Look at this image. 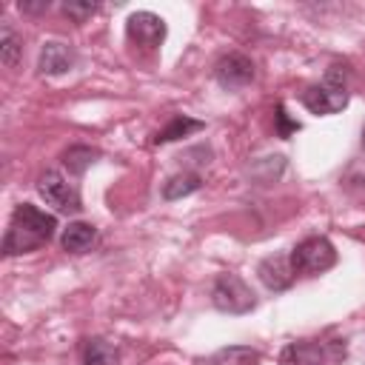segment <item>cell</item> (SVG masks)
<instances>
[{"label":"cell","mask_w":365,"mask_h":365,"mask_svg":"<svg viewBox=\"0 0 365 365\" xmlns=\"http://www.w3.org/2000/svg\"><path fill=\"white\" fill-rule=\"evenodd\" d=\"M345 68L342 66H331L325 80L317 83V86H308L305 94H302V106L311 111V114H336L348 106V86H345Z\"/></svg>","instance_id":"2"},{"label":"cell","mask_w":365,"mask_h":365,"mask_svg":"<svg viewBox=\"0 0 365 365\" xmlns=\"http://www.w3.org/2000/svg\"><path fill=\"white\" fill-rule=\"evenodd\" d=\"M257 274L268 291H285L294 282V265L285 254H271L257 265Z\"/></svg>","instance_id":"8"},{"label":"cell","mask_w":365,"mask_h":365,"mask_svg":"<svg viewBox=\"0 0 365 365\" xmlns=\"http://www.w3.org/2000/svg\"><path fill=\"white\" fill-rule=\"evenodd\" d=\"M97 157H100V154H97L94 148H88V145H71V148L63 154V165H66L71 174H83Z\"/></svg>","instance_id":"17"},{"label":"cell","mask_w":365,"mask_h":365,"mask_svg":"<svg viewBox=\"0 0 365 365\" xmlns=\"http://www.w3.org/2000/svg\"><path fill=\"white\" fill-rule=\"evenodd\" d=\"M57 231V217L40 211L31 202H20L11 211V222L9 231L3 237V254L14 257V254H29L34 248H40L43 242H48Z\"/></svg>","instance_id":"1"},{"label":"cell","mask_w":365,"mask_h":365,"mask_svg":"<svg viewBox=\"0 0 365 365\" xmlns=\"http://www.w3.org/2000/svg\"><path fill=\"white\" fill-rule=\"evenodd\" d=\"M205 128V123L202 120H194V117H185V114H177L163 131H157L154 134V143L160 145V143H174V140H180V137H188V134H194V131H202Z\"/></svg>","instance_id":"14"},{"label":"cell","mask_w":365,"mask_h":365,"mask_svg":"<svg viewBox=\"0 0 365 365\" xmlns=\"http://www.w3.org/2000/svg\"><path fill=\"white\" fill-rule=\"evenodd\" d=\"M77 63V54L68 43H60V40H46L43 48H40V60H37V68L43 74H66L71 71Z\"/></svg>","instance_id":"9"},{"label":"cell","mask_w":365,"mask_h":365,"mask_svg":"<svg viewBox=\"0 0 365 365\" xmlns=\"http://www.w3.org/2000/svg\"><path fill=\"white\" fill-rule=\"evenodd\" d=\"M60 242H63V248L68 251V254H86V251H91V245L97 242V228L91 225V222H68L66 228H63V237H60Z\"/></svg>","instance_id":"11"},{"label":"cell","mask_w":365,"mask_h":365,"mask_svg":"<svg viewBox=\"0 0 365 365\" xmlns=\"http://www.w3.org/2000/svg\"><path fill=\"white\" fill-rule=\"evenodd\" d=\"M259 351L248 345H225L208 356V365H259Z\"/></svg>","instance_id":"13"},{"label":"cell","mask_w":365,"mask_h":365,"mask_svg":"<svg viewBox=\"0 0 365 365\" xmlns=\"http://www.w3.org/2000/svg\"><path fill=\"white\" fill-rule=\"evenodd\" d=\"M128 40L143 48H157L165 40V20L154 11H134L125 23Z\"/></svg>","instance_id":"7"},{"label":"cell","mask_w":365,"mask_h":365,"mask_svg":"<svg viewBox=\"0 0 365 365\" xmlns=\"http://www.w3.org/2000/svg\"><path fill=\"white\" fill-rule=\"evenodd\" d=\"M211 302L222 314H248V311L257 308V297H254L251 285L240 274H231V271H225L214 279Z\"/></svg>","instance_id":"3"},{"label":"cell","mask_w":365,"mask_h":365,"mask_svg":"<svg viewBox=\"0 0 365 365\" xmlns=\"http://www.w3.org/2000/svg\"><path fill=\"white\" fill-rule=\"evenodd\" d=\"M63 11H66V17H71L74 23H86L91 14H97V3H77V0H68V3H63Z\"/></svg>","instance_id":"18"},{"label":"cell","mask_w":365,"mask_h":365,"mask_svg":"<svg viewBox=\"0 0 365 365\" xmlns=\"http://www.w3.org/2000/svg\"><path fill=\"white\" fill-rule=\"evenodd\" d=\"M362 148H365V128H362Z\"/></svg>","instance_id":"21"},{"label":"cell","mask_w":365,"mask_h":365,"mask_svg":"<svg viewBox=\"0 0 365 365\" xmlns=\"http://www.w3.org/2000/svg\"><path fill=\"white\" fill-rule=\"evenodd\" d=\"M83 365H120V348L103 336H91L83 345Z\"/></svg>","instance_id":"12"},{"label":"cell","mask_w":365,"mask_h":365,"mask_svg":"<svg viewBox=\"0 0 365 365\" xmlns=\"http://www.w3.org/2000/svg\"><path fill=\"white\" fill-rule=\"evenodd\" d=\"M200 185H202L200 174H174V177L163 185V197H165V200H182V197L200 191Z\"/></svg>","instance_id":"16"},{"label":"cell","mask_w":365,"mask_h":365,"mask_svg":"<svg viewBox=\"0 0 365 365\" xmlns=\"http://www.w3.org/2000/svg\"><path fill=\"white\" fill-rule=\"evenodd\" d=\"M279 365H328V354L325 345L314 339H299V342H288L279 351Z\"/></svg>","instance_id":"10"},{"label":"cell","mask_w":365,"mask_h":365,"mask_svg":"<svg viewBox=\"0 0 365 365\" xmlns=\"http://www.w3.org/2000/svg\"><path fill=\"white\" fill-rule=\"evenodd\" d=\"M37 191H40V197H43L48 205H54V208L63 211V214H77V211L83 208L77 188H74L57 168H46V171L37 177Z\"/></svg>","instance_id":"5"},{"label":"cell","mask_w":365,"mask_h":365,"mask_svg":"<svg viewBox=\"0 0 365 365\" xmlns=\"http://www.w3.org/2000/svg\"><path fill=\"white\" fill-rule=\"evenodd\" d=\"M20 54H23V43L20 37L14 34V29L9 23L0 26V63L6 68H14L20 63Z\"/></svg>","instance_id":"15"},{"label":"cell","mask_w":365,"mask_h":365,"mask_svg":"<svg viewBox=\"0 0 365 365\" xmlns=\"http://www.w3.org/2000/svg\"><path fill=\"white\" fill-rule=\"evenodd\" d=\"M254 74H257L254 60L245 57L242 51H228V54H222V57L214 63V80H217L222 88H228V91L248 86V83L254 80Z\"/></svg>","instance_id":"6"},{"label":"cell","mask_w":365,"mask_h":365,"mask_svg":"<svg viewBox=\"0 0 365 365\" xmlns=\"http://www.w3.org/2000/svg\"><path fill=\"white\" fill-rule=\"evenodd\" d=\"M297 128H299V123L288 120L285 108H282V106H277V134H279V137H288V134H291V131H297Z\"/></svg>","instance_id":"19"},{"label":"cell","mask_w":365,"mask_h":365,"mask_svg":"<svg viewBox=\"0 0 365 365\" xmlns=\"http://www.w3.org/2000/svg\"><path fill=\"white\" fill-rule=\"evenodd\" d=\"M291 265H294V274L314 277V274H322L336 265V251H334L331 240H325V237H305L291 251Z\"/></svg>","instance_id":"4"},{"label":"cell","mask_w":365,"mask_h":365,"mask_svg":"<svg viewBox=\"0 0 365 365\" xmlns=\"http://www.w3.org/2000/svg\"><path fill=\"white\" fill-rule=\"evenodd\" d=\"M51 3L48 0H20L17 3V9L20 11H26V14H37V11H46Z\"/></svg>","instance_id":"20"}]
</instances>
